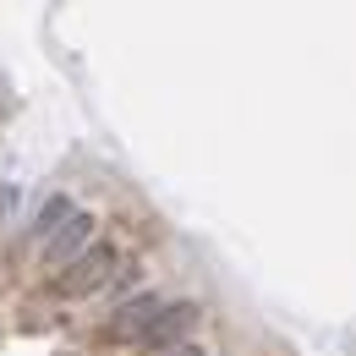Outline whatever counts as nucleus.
I'll return each mask as SVG.
<instances>
[{
    "instance_id": "1",
    "label": "nucleus",
    "mask_w": 356,
    "mask_h": 356,
    "mask_svg": "<svg viewBox=\"0 0 356 356\" xmlns=\"http://www.w3.org/2000/svg\"><path fill=\"white\" fill-rule=\"evenodd\" d=\"M121 268H127V258H121L110 241H93L77 264H66L60 274H55V296H66V302H88V296H99V291L115 285Z\"/></svg>"
},
{
    "instance_id": "2",
    "label": "nucleus",
    "mask_w": 356,
    "mask_h": 356,
    "mask_svg": "<svg viewBox=\"0 0 356 356\" xmlns=\"http://www.w3.org/2000/svg\"><path fill=\"white\" fill-rule=\"evenodd\" d=\"M159 312H165V302H159L154 291H137V296H127L121 307L110 312V323H104V334H110V340H132V346H137V340L148 334V323H154Z\"/></svg>"
},
{
    "instance_id": "3",
    "label": "nucleus",
    "mask_w": 356,
    "mask_h": 356,
    "mask_svg": "<svg viewBox=\"0 0 356 356\" xmlns=\"http://www.w3.org/2000/svg\"><path fill=\"white\" fill-rule=\"evenodd\" d=\"M93 225H99V220L77 209V214H72V220H66V225H60V230H55V236L44 241V264H49V268L77 264V258H83V252L93 247Z\"/></svg>"
},
{
    "instance_id": "4",
    "label": "nucleus",
    "mask_w": 356,
    "mask_h": 356,
    "mask_svg": "<svg viewBox=\"0 0 356 356\" xmlns=\"http://www.w3.org/2000/svg\"><path fill=\"white\" fill-rule=\"evenodd\" d=\"M192 329H197V302H176V307H165L148 323V334H143L137 346H148V351H176V346H186Z\"/></svg>"
},
{
    "instance_id": "5",
    "label": "nucleus",
    "mask_w": 356,
    "mask_h": 356,
    "mask_svg": "<svg viewBox=\"0 0 356 356\" xmlns=\"http://www.w3.org/2000/svg\"><path fill=\"white\" fill-rule=\"evenodd\" d=\"M72 214H77V209H72L66 197H44V203H39V220H33V230H39V241H49V236H55L60 225L72 220Z\"/></svg>"
},
{
    "instance_id": "6",
    "label": "nucleus",
    "mask_w": 356,
    "mask_h": 356,
    "mask_svg": "<svg viewBox=\"0 0 356 356\" xmlns=\"http://www.w3.org/2000/svg\"><path fill=\"white\" fill-rule=\"evenodd\" d=\"M165 356H203V351H197V346L186 340V346H176V351H165Z\"/></svg>"
},
{
    "instance_id": "7",
    "label": "nucleus",
    "mask_w": 356,
    "mask_h": 356,
    "mask_svg": "<svg viewBox=\"0 0 356 356\" xmlns=\"http://www.w3.org/2000/svg\"><path fill=\"white\" fill-rule=\"evenodd\" d=\"M0 220H6V192H0Z\"/></svg>"
}]
</instances>
